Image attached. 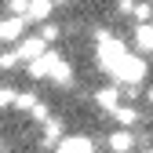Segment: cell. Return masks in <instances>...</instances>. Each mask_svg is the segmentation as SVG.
<instances>
[{"instance_id":"cell-18","label":"cell","mask_w":153,"mask_h":153,"mask_svg":"<svg viewBox=\"0 0 153 153\" xmlns=\"http://www.w3.org/2000/svg\"><path fill=\"white\" fill-rule=\"evenodd\" d=\"M135 0H117V15H135Z\"/></svg>"},{"instance_id":"cell-21","label":"cell","mask_w":153,"mask_h":153,"mask_svg":"<svg viewBox=\"0 0 153 153\" xmlns=\"http://www.w3.org/2000/svg\"><path fill=\"white\" fill-rule=\"evenodd\" d=\"M142 153H153V149H142Z\"/></svg>"},{"instance_id":"cell-17","label":"cell","mask_w":153,"mask_h":153,"mask_svg":"<svg viewBox=\"0 0 153 153\" xmlns=\"http://www.w3.org/2000/svg\"><path fill=\"white\" fill-rule=\"evenodd\" d=\"M15 99H18V95H15L11 88H4V84H0V109H11V106H15Z\"/></svg>"},{"instance_id":"cell-6","label":"cell","mask_w":153,"mask_h":153,"mask_svg":"<svg viewBox=\"0 0 153 153\" xmlns=\"http://www.w3.org/2000/svg\"><path fill=\"white\" fill-rule=\"evenodd\" d=\"M120 84H109V88H102V91H95V102H99V109H106L109 117H113V109L120 106Z\"/></svg>"},{"instance_id":"cell-5","label":"cell","mask_w":153,"mask_h":153,"mask_svg":"<svg viewBox=\"0 0 153 153\" xmlns=\"http://www.w3.org/2000/svg\"><path fill=\"white\" fill-rule=\"evenodd\" d=\"M106 142H109V153H131V149L139 146V135H135L131 128H117Z\"/></svg>"},{"instance_id":"cell-20","label":"cell","mask_w":153,"mask_h":153,"mask_svg":"<svg viewBox=\"0 0 153 153\" xmlns=\"http://www.w3.org/2000/svg\"><path fill=\"white\" fill-rule=\"evenodd\" d=\"M0 149H4V139H0Z\"/></svg>"},{"instance_id":"cell-8","label":"cell","mask_w":153,"mask_h":153,"mask_svg":"<svg viewBox=\"0 0 153 153\" xmlns=\"http://www.w3.org/2000/svg\"><path fill=\"white\" fill-rule=\"evenodd\" d=\"M55 153H95V146H91L88 135H69V139H62L55 146Z\"/></svg>"},{"instance_id":"cell-12","label":"cell","mask_w":153,"mask_h":153,"mask_svg":"<svg viewBox=\"0 0 153 153\" xmlns=\"http://www.w3.org/2000/svg\"><path fill=\"white\" fill-rule=\"evenodd\" d=\"M40 142H44V146H59V142H62V124H59V120H44Z\"/></svg>"},{"instance_id":"cell-4","label":"cell","mask_w":153,"mask_h":153,"mask_svg":"<svg viewBox=\"0 0 153 153\" xmlns=\"http://www.w3.org/2000/svg\"><path fill=\"white\" fill-rule=\"evenodd\" d=\"M22 36H26V18H18V15L0 18V44H18Z\"/></svg>"},{"instance_id":"cell-16","label":"cell","mask_w":153,"mask_h":153,"mask_svg":"<svg viewBox=\"0 0 153 153\" xmlns=\"http://www.w3.org/2000/svg\"><path fill=\"white\" fill-rule=\"evenodd\" d=\"M40 36H44L48 44H55V40H59V36H62V29L55 26V22H44V26H40Z\"/></svg>"},{"instance_id":"cell-13","label":"cell","mask_w":153,"mask_h":153,"mask_svg":"<svg viewBox=\"0 0 153 153\" xmlns=\"http://www.w3.org/2000/svg\"><path fill=\"white\" fill-rule=\"evenodd\" d=\"M36 106H40L36 91H26V95H18V99H15V109H18V113H33Z\"/></svg>"},{"instance_id":"cell-1","label":"cell","mask_w":153,"mask_h":153,"mask_svg":"<svg viewBox=\"0 0 153 153\" xmlns=\"http://www.w3.org/2000/svg\"><path fill=\"white\" fill-rule=\"evenodd\" d=\"M113 80H117L120 88H131V84H142L146 80V59H142V55H124V59L117 62V66H113Z\"/></svg>"},{"instance_id":"cell-7","label":"cell","mask_w":153,"mask_h":153,"mask_svg":"<svg viewBox=\"0 0 153 153\" xmlns=\"http://www.w3.org/2000/svg\"><path fill=\"white\" fill-rule=\"evenodd\" d=\"M55 7H59V4H55V0H29V22H51V15H55Z\"/></svg>"},{"instance_id":"cell-15","label":"cell","mask_w":153,"mask_h":153,"mask_svg":"<svg viewBox=\"0 0 153 153\" xmlns=\"http://www.w3.org/2000/svg\"><path fill=\"white\" fill-rule=\"evenodd\" d=\"M18 62H22V59H18V51H15V48H7V51H0V69H15Z\"/></svg>"},{"instance_id":"cell-19","label":"cell","mask_w":153,"mask_h":153,"mask_svg":"<svg viewBox=\"0 0 153 153\" xmlns=\"http://www.w3.org/2000/svg\"><path fill=\"white\" fill-rule=\"evenodd\" d=\"M146 102H149V106H153V88H149V91H146Z\"/></svg>"},{"instance_id":"cell-14","label":"cell","mask_w":153,"mask_h":153,"mask_svg":"<svg viewBox=\"0 0 153 153\" xmlns=\"http://www.w3.org/2000/svg\"><path fill=\"white\" fill-rule=\"evenodd\" d=\"M7 15L26 18V15H29V0H7ZM26 22H29V18H26Z\"/></svg>"},{"instance_id":"cell-9","label":"cell","mask_w":153,"mask_h":153,"mask_svg":"<svg viewBox=\"0 0 153 153\" xmlns=\"http://www.w3.org/2000/svg\"><path fill=\"white\" fill-rule=\"evenodd\" d=\"M48 80H51L55 88H69V84H73V66H69L66 59H59V62H55V69H51V76H48Z\"/></svg>"},{"instance_id":"cell-10","label":"cell","mask_w":153,"mask_h":153,"mask_svg":"<svg viewBox=\"0 0 153 153\" xmlns=\"http://www.w3.org/2000/svg\"><path fill=\"white\" fill-rule=\"evenodd\" d=\"M135 48H139L142 55H153V22L135 26Z\"/></svg>"},{"instance_id":"cell-2","label":"cell","mask_w":153,"mask_h":153,"mask_svg":"<svg viewBox=\"0 0 153 153\" xmlns=\"http://www.w3.org/2000/svg\"><path fill=\"white\" fill-rule=\"evenodd\" d=\"M59 59H62V55L55 51V48H48V51H44L40 59H36V62H26V73H29V80H48Z\"/></svg>"},{"instance_id":"cell-3","label":"cell","mask_w":153,"mask_h":153,"mask_svg":"<svg viewBox=\"0 0 153 153\" xmlns=\"http://www.w3.org/2000/svg\"><path fill=\"white\" fill-rule=\"evenodd\" d=\"M48 48H51V44L44 40L40 33H36V36H22V40L15 44V51H18V59H22V62H36V59H40Z\"/></svg>"},{"instance_id":"cell-11","label":"cell","mask_w":153,"mask_h":153,"mask_svg":"<svg viewBox=\"0 0 153 153\" xmlns=\"http://www.w3.org/2000/svg\"><path fill=\"white\" fill-rule=\"evenodd\" d=\"M113 120H117L120 128H135L139 124V109L135 106H117V109H113Z\"/></svg>"}]
</instances>
